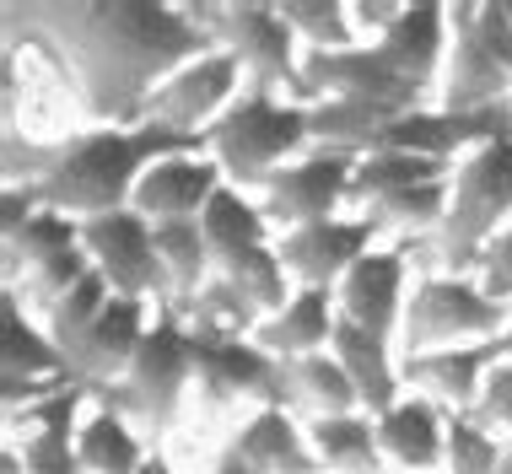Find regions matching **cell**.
Instances as JSON below:
<instances>
[{
    "instance_id": "cell-20",
    "label": "cell",
    "mask_w": 512,
    "mask_h": 474,
    "mask_svg": "<svg viewBox=\"0 0 512 474\" xmlns=\"http://www.w3.org/2000/svg\"><path fill=\"white\" fill-rule=\"evenodd\" d=\"M227 448L243 453L259 474H324V464H318V453L308 442V426H302L286 404H265V410H254L238 426V437H232Z\"/></svg>"
},
{
    "instance_id": "cell-7",
    "label": "cell",
    "mask_w": 512,
    "mask_h": 474,
    "mask_svg": "<svg viewBox=\"0 0 512 474\" xmlns=\"http://www.w3.org/2000/svg\"><path fill=\"white\" fill-rule=\"evenodd\" d=\"M205 33L216 38V49H227L243 65V81L254 92H275L308 103V81H302V38L286 27L281 6H238V0H216V6H195Z\"/></svg>"
},
{
    "instance_id": "cell-18",
    "label": "cell",
    "mask_w": 512,
    "mask_h": 474,
    "mask_svg": "<svg viewBox=\"0 0 512 474\" xmlns=\"http://www.w3.org/2000/svg\"><path fill=\"white\" fill-rule=\"evenodd\" d=\"M496 361H502V340L448 345V351H426V356H399V378L421 399L442 404L448 415H469Z\"/></svg>"
},
{
    "instance_id": "cell-3",
    "label": "cell",
    "mask_w": 512,
    "mask_h": 474,
    "mask_svg": "<svg viewBox=\"0 0 512 474\" xmlns=\"http://www.w3.org/2000/svg\"><path fill=\"white\" fill-rule=\"evenodd\" d=\"M205 151L216 157L232 189H265L270 173L313 151V108L243 87L238 103L205 130Z\"/></svg>"
},
{
    "instance_id": "cell-10",
    "label": "cell",
    "mask_w": 512,
    "mask_h": 474,
    "mask_svg": "<svg viewBox=\"0 0 512 474\" xmlns=\"http://www.w3.org/2000/svg\"><path fill=\"white\" fill-rule=\"evenodd\" d=\"M195 383H200V394L211 404L254 399V410H265V404H286V410H292L286 361H275L270 351H259L254 340H238V334L195 329Z\"/></svg>"
},
{
    "instance_id": "cell-23",
    "label": "cell",
    "mask_w": 512,
    "mask_h": 474,
    "mask_svg": "<svg viewBox=\"0 0 512 474\" xmlns=\"http://www.w3.org/2000/svg\"><path fill=\"white\" fill-rule=\"evenodd\" d=\"M329 351L335 361L345 367V378L356 383V394H362V410L378 421V415H389L399 399H405V378H399V356H394V340H378V334L356 329V324H335V340H329Z\"/></svg>"
},
{
    "instance_id": "cell-16",
    "label": "cell",
    "mask_w": 512,
    "mask_h": 474,
    "mask_svg": "<svg viewBox=\"0 0 512 474\" xmlns=\"http://www.w3.org/2000/svg\"><path fill=\"white\" fill-rule=\"evenodd\" d=\"M405 254L394 248H372L345 270V281L335 286V308L345 324L378 334V340H399V324H405Z\"/></svg>"
},
{
    "instance_id": "cell-42",
    "label": "cell",
    "mask_w": 512,
    "mask_h": 474,
    "mask_svg": "<svg viewBox=\"0 0 512 474\" xmlns=\"http://www.w3.org/2000/svg\"><path fill=\"white\" fill-rule=\"evenodd\" d=\"M502 361H512V324H507V334H502Z\"/></svg>"
},
{
    "instance_id": "cell-6",
    "label": "cell",
    "mask_w": 512,
    "mask_h": 474,
    "mask_svg": "<svg viewBox=\"0 0 512 474\" xmlns=\"http://www.w3.org/2000/svg\"><path fill=\"white\" fill-rule=\"evenodd\" d=\"M512 308L496 302L475 275H421L410 286L405 324H399V356H426L448 345H486L502 340Z\"/></svg>"
},
{
    "instance_id": "cell-32",
    "label": "cell",
    "mask_w": 512,
    "mask_h": 474,
    "mask_svg": "<svg viewBox=\"0 0 512 474\" xmlns=\"http://www.w3.org/2000/svg\"><path fill=\"white\" fill-rule=\"evenodd\" d=\"M453 178H437V184H415V189H394L383 194V200L362 205L367 221H378L383 232H426L432 237L442 227V216H448V189Z\"/></svg>"
},
{
    "instance_id": "cell-33",
    "label": "cell",
    "mask_w": 512,
    "mask_h": 474,
    "mask_svg": "<svg viewBox=\"0 0 512 474\" xmlns=\"http://www.w3.org/2000/svg\"><path fill=\"white\" fill-rule=\"evenodd\" d=\"M81 243V221L76 216H60V211H38L27 227L17 232H6V286L17 281L22 270H33L38 259H49V254H60V248H76Z\"/></svg>"
},
{
    "instance_id": "cell-29",
    "label": "cell",
    "mask_w": 512,
    "mask_h": 474,
    "mask_svg": "<svg viewBox=\"0 0 512 474\" xmlns=\"http://www.w3.org/2000/svg\"><path fill=\"white\" fill-rule=\"evenodd\" d=\"M437 178H453V162H432V157H415V151H367L356 157L351 173V205L383 200L394 189H415V184H437Z\"/></svg>"
},
{
    "instance_id": "cell-13",
    "label": "cell",
    "mask_w": 512,
    "mask_h": 474,
    "mask_svg": "<svg viewBox=\"0 0 512 474\" xmlns=\"http://www.w3.org/2000/svg\"><path fill=\"white\" fill-rule=\"evenodd\" d=\"M351 173H356V157H345V151H308V157L286 162L281 173L265 178L259 205L281 232L302 227V221H329L351 200Z\"/></svg>"
},
{
    "instance_id": "cell-44",
    "label": "cell",
    "mask_w": 512,
    "mask_h": 474,
    "mask_svg": "<svg viewBox=\"0 0 512 474\" xmlns=\"http://www.w3.org/2000/svg\"><path fill=\"white\" fill-rule=\"evenodd\" d=\"M502 11H507V22H512V0H502Z\"/></svg>"
},
{
    "instance_id": "cell-25",
    "label": "cell",
    "mask_w": 512,
    "mask_h": 474,
    "mask_svg": "<svg viewBox=\"0 0 512 474\" xmlns=\"http://www.w3.org/2000/svg\"><path fill=\"white\" fill-rule=\"evenodd\" d=\"M308 442H313L324 474H383L378 421H372L367 410H356V415H318V421H308Z\"/></svg>"
},
{
    "instance_id": "cell-19",
    "label": "cell",
    "mask_w": 512,
    "mask_h": 474,
    "mask_svg": "<svg viewBox=\"0 0 512 474\" xmlns=\"http://www.w3.org/2000/svg\"><path fill=\"white\" fill-rule=\"evenodd\" d=\"M383 458L405 474H437L448 458V410L421 394H405L389 415H378Z\"/></svg>"
},
{
    "instance_id": "cell-37",
    "label": "cell",
    "mask_w": 512,
    "mask_h": 474,
    "mask_svg": "<svg viewBox=\"0 0 512 474\" xmlns=\"http://www.w3.org/2000/svg\"><path fill=\"white\" fill-rule=\"evenodd\" d=\"M475 281L491 291L496 302H507L512 308V227H502L486 243V254L475 259Z\"/></svg>"
},
{
    "instance_id": "cell-28",
    "label": "cell",
    "mask_w": 512,
    "mask_h": 474,
    "mask_svg": "<svg viewBox=\"0 0 512 474\" xmlns=\"http://www.w3.org/2000/svg\"><path fill=\"white\" fill-rule=\"evenodd\" d=\"M286 388H292V410H308V421H318V415H356L362 410V394H356L351 378H345L335 351L286 361Z\"/></svg>"
},
{
    "instance_id": "cell-35",
    "label": "cell",
    "mask_w": 512,
    "mask_h": 474,
    "mask_svg": "<svg viewBox=\"0 0 512 474\" xmlns=\"http://www.w3.org/2000/svg\"><path fill=\"white\" fill-rule=\"evenodd\" d=\"M502 458L507 448L491 426H480L475 415H448V458H442L448 474H496Z\"/></svg>"
},
{
    "instance_id": "cell-39",
    "label": "cell",
    "mask_w": 512,
    "mask_h": 474,
    "mask_svg": "<svg viewBox=\"0 0 512 474\" xmlns=\"http://www.w3.org/2000/svg\"><path fill=\"white\" fill-rule=\"evenodd\" d=\"M480 38H486V49L496 54V65L512 76V22H507L502 0H480Z\"/></svg>"
},
{
    "instance_id": "cell-4",
    "label": "cell",
    "mask_w": 512,
    "mask_h": 474,
    "mask_svg": "<svg viewBox=\"0 0 512 474\" xmlns=\"http://www.w3.org/2000/svg\"><path fill=\"white\" fill-rule=\"evenodd\" d=\"M448 189H453L448 216L432 232V254L442 264V275H464L475 270V259L486 254L491 237L512 227V124L453 167Z\"/></svg>"
},
{
    "instance_id": "cell-30",
    "label": "cell",
    "mask_w": 512,
    "mask_h": 474,
    "mask_svg": "<svg viewBox=\"0 0 512 474\" xmlns=\"http://www.w3.org/2000/svg\"><path fill=\"white\" fill-rule=\"evenodd\" d=\"M216 275L232 291H243V297L259 308V318L281 313L286 302H292V291H297L292 275H286V264H281V254H275V243L243 248V254H232V259H216Z\"/></svg>"
},
{
    "instance_id": "cell-9",
    "label": "cell",
    "mask_w": 512,
    "mask_h": 474,
    "mask_svg": "<svg viewBox=\"0 0 512 474\" xmlns=\"http://www.w3.org/2000/svg\"><path fill=\"white\" fill-rule=\"evenodd\" d=\"M248 87L243 81V65L232 60L227 49H205L200 60L178 65V71L151 92L146 103V124H162V130H178V135H200L238 103V92Z\"/></svg>"
},
{
    "instance_id": "cell-1",
    "label": "cell",
    "mask_w": 512,
    "mask_h": 474,
    "mask_svg": "<svg viewBox=\"0 0 512 474\" xmlns=\"http://www.w3.org/2000/svg\"><path fill=\"white\" fill-rule=\"evenodd\" d=\"M6 54H38L92 130L146 124L151 92L178 65L216 49L195 6L151 0H17L6 6Z\"/></svg>"
},
{
    "instance_id": "cell-21",
    "label": "cell",
    "mask_w": 512,
    "mask_h": 474,
    "mask_svg": "<svg viewBox=\"0 0 512 474\" xmlns=\"http://www.w3.org/2000/svg\"><path fill=\"white\" fill-rule=\"evenodd\" d=\"M378 49L405 81H415L421 92H437L442 65H448V6L442 0L405 6V17L389 27V38H378Z\"/></svg>"
},
{
    "instance_id": "cell-26",
    "label": "cell",
    "mask_w": 512,
    "mask_h": 474,
    "mask_svg": "<svg viewBox=\"0 0 512 474\" xmlns=\"http://www.w3.org/2000/svg\"><path fill=\"white\" fill-rule=\"evenodd\" d=\"M76 453H81V464H87V474H141L146 458H151L141 431L124 421L119 410H103V404H92V410L81 415Z\"/></svg>"
},
{
    "instance_id": "cell-24",
    "label": "cell",
    "mask_w": 512,
    "mask_h": 474,
    "mask_svg": "<svg viewBox=\"0 0 512 474\" xmlns=\"http://www.w3.org/2000/svg\"><path fill=\"white\" fill-rule=\"evenodd\" d=\"M151 227H157V254H162V270H168V286H173L168 308L189 313L200 302V291L216 281V254L205 243V227H200V216L195 221H151Z\"/></svg>"
},
{
    "instance_id": "cell-36",
    "label": "cell",
    "mask_w": 512,
    "mask_h": 474,
    "mask_svg": "<svg viewBox=\"0 0 512 474\" xmlns=\"http://www.w3.org/2000/svg\"><path fill=\"white\" fill-rule=\"evenodd\" d=\"M469 415H475L480 426L507 431L512 437V361H496L491 367V378H486V388H480V399H475Z\"/></svg>"
},
{
    "instance_id": "cell-14",
    "label": "cell",
    "mask_w": 512,
    "mask_h": 474,
    "mask_svg": "<svg viewBox=\"0 0 512 474\" xmlns=\"http://www.w3.org/2000/svg\"><path fill=\"white\" fill-rule=\"evenodd\" d=\"M151 302H135V297H114L108 308L98 313V324H92L81 340L65 345V367H71V383H81L87 394H103V388H114L124 372H130L135 351L146 345L151 334V318H146Z\"/></svg>"
},
{
    "instance_id": "cell-38",
    "label": "cell",
    "mask_w": 512,
    "mask_h": 474,
    "mask_svg": "<svg viewBox=\"0 0 512 474\" xmlns=\"http://www.w3.org/2000/svg\"><path fill=\"white\" fill-rule=\"evenodd\" d=\"M405 17V0H351V22L362 33V44H378L389 38V27Z\"/></svg>"
},
{
    "instance_id": "cell-5",
    "label": "cell",
    "mask_w": 512,
    "mask_h": 474,
    "mask_svg": "<svg viewBox=\"0 0 512 474\" xmlns=\"http://www.w3.org/2000/svg\"><path fill=\"white\" fill-rule=\"evenodd\" d=\"M189 383H195V329H189V318L178 308H157L151 334H146L141 351H135L130 372L114 388L92 394V404L119 410L124 421L141 426V431H168L178 404L189 394Z\"/></svg>"
},
{
    "instance_id": "cell-27",
    "label": "cell",
    "mask_w": 512,
    "mask_h": 474,
    "mask_svg": "<svg viewBox=\"0 0 512 474\" xmlns=\"http://www.w3.org/2000/svg\"><path fill=\"white\" fill-rule=\"evenodd\" d=\"M200 227H205V243H211L216 259H232V254H243V248H265V243H275V232H270L275 221L265 216V205L248 200V194L232 189V184L216 189V200L205 205Z\"/></svg>"
},
{
    "instance_id": "cell-40",
    "label": "cell",
    "mask_w": 512,
    "mask_h": 474,
    "mask_svg": "<svg viewBox=\"0 0 512 474\" xmlns=\"http://www.w3.org/2000/svg\"><path fill=\"white\" fill-rule=\"evenodd\" d=\"M211 474H259L254 464H248L243 453H232V448H221L216 453V464H211Z\"/></svg>"
},
{
    "instance_id": "cell-17",
    "label": "cell",
    "mask_w": 512,
    "mask_h": 474,
    "mask_svg": "<svg viewBox=\"0 0 512 474\" xmlns=\"http://www.w3.org/2000/svg\"><path fill=\"white\" fill-rule=\"evenodd\" d=\"M227 184V173L216 167L211 151H173V157L151 162L135 184V211L146 221H195L205 205L216 200V189Z\"/></svg>"
},
{
    "instance_id": "cell-11",
    "label": "cell",
    "mask_w": 512,
    "mask_h": 474,
    "mask_svg": "<svg viewBox=\"0 0 512 474\" xmlns=\"http://www.w3.org/2000/svg\"><path fill=\"white\" fill-rule=\"evenodd\" d=\"M512 103V76L496 65V54L480 38V0L448 6V65L437 81V108L453 114H486Z\"/></svg>"
},
{
    "instance_id": "cell-2",
    "label": "cell",
    "mask_w": 512,
    "mask_h": 474,
    "mask_svg": "<svg viewBox=\"0 0 512 474\" xmlns=\"http://www.w3.org/2000/svg\"><path fill=\"white\" fill-rule=\"evenodd\" d=\"M173 151H205L200 135H178L162 124H135V130H76V135H38L6 130V184L38 189V200L60 216L92 221L124 211L135 200V184L151 162Z\"/></svg>"
},
{
    "instance_id": "cell-41",
    "label": "cell",
    "mask_w": 512,
    "mask_h": 474,
    "mask_svg": "<svg viewBox=\"0 0 512 474\" xmlns=\"http://www.w3.org/2000/svg\"><path fill=\"white\" fill-rule=\"evenodd\" d=\"M141 474H173V464H168V458H157V453H151V458H146V469H141Z\"/></svg>"
},
{
    "instance_id": "cell-31",
    "label": "cell",
    "mask_w": 512,
    "mask_h": 474,
    "mask_svg": "<svg viewBox=\"0 0 512 474\" xmlns=\"http://www.w3.org/2000/svg\"><path fill=\"white\" fill-rule=\"evenodd\" d=\"M281 17L302 38L308 54L362 49V33H356V22H351V0H281Z\"/></svg>"
},
{
    "instance_id": "cell-22",
    "label": "cell",
    "mask_w": 512,
    "mask_h": 474,
    "mask_svg": "<svg viewBox=\"0 0 512 474\" xmlns=\"http://www.w3.org/2000/svg\"><path fill=\"white\" fill-rule=\"evenodd\" d=\"M335 324H340L335 291L297 286L292 302H286L281 313H270L265 324L254 329V345H259V351H270L275 361H302V356L329 351V340H335Z\"/></svg>"
},
{
    "instance_id": "cell-12",
    "label": "cell",
    "mask_w": 512,
    "mask_h": 474,
    "mask_svg": "<svg viewBox=\"0 0 512 474\" xmlns=\"http://www.w3.org/2000/svg\"><path fill=\"white\" fill-rule=\"evenodd\" d=\"M378 221H367L362 211L356 216H329V221H302V227L275 232V254H281L292 286H318V291H335L345 281L362 254H372L378 243Z\"/></svg>"
},
{
    "instance_id": "cell-43",
    "label": "cell",
    "mask_w": 512,
    "mask_h": 474,
    "mask_svg": "<svg viewBox=\"0 0 512 474\" xmlns=\"http://www.w3.org/2000/svg\"><path fill=\"white\" fill-rule=\"evenodd\" d=\"M496 474H512V448H507V458H502V469H496Z\"/></svg>"
},
{
    "instance_id": "cell-15",
    "label": "cell",
    "mask_w": 512,
    "mask_h": 474,
    "mask_svg": "<svg viewBox=\"0 0 512 474\" xmlns=\"http://www.w3.org/2000/svg\"><path fill=\"white\" fill-rule=\"evenodd\" d=\"M87 404H92V394L81 383H71L60 394L11 415V442L22 448L27 474H87V464L76 453V426H81Z\"/></svg>"
},
{
    "instance_id": "cell-8",
    "label": "cell",
    "mask_w": 512,
    "mask_h": 474,
    "mask_svg": "<svg viewBox=\"0 0 512 474\" xmlns=\"http://www.w3.org/2000/svg\"><path fill=\"white\" fill-rule=\"evenodd\" d=\"M81 248H87L92 270L114 286V297L157 302V308L173 302L168 270H162V254H157V227L135 205L81 221Z\"/></svg>"
},
{
    "instance_id": "cell-34",
    "label": "cell",
    "mask_w": 512,
    "mask_h": 474,
    "mask_svg": "<svg viewBox=\"0 0 512 474\" xmlns=\"http://www.w3.org/2000/svg\"><path fill=\"white\" fill-rule=\"evenodd\" d=\"M108 302H114V286H108L98 270H92L87 281H76V286L65 291V297H60V302H54V308L44 313V329H49V340L65 351L71 340H81V334H87L92 324H98V313L108 308Z\"/></svg>"
}]
</instances>
